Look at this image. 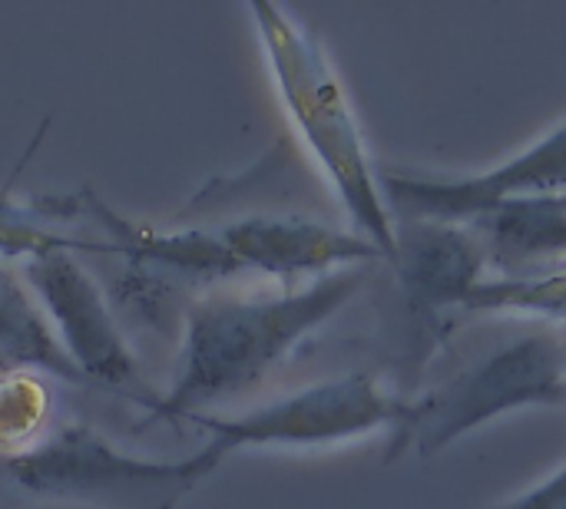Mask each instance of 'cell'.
<instances>
[{
	"instance_id": "1",
	"label": "cell",
	"mask_w": 566,
	"mask_h": 509,
	"mask_svg": "<svg viewBox=\"0 0 566 509\" xmlns=\"http://www.w3.org/2000/svg\"><path fill=\"white\" fill-rule=\"evenodd\" d=\"M365 278L368 268H345L312 285L282 288L279 295L192 301L182 318L176 378L149 417L186 424L206 414V407L255 391L361 291Z\"/></svg>"
},
{
	"instance_id": "2",
	"label": "cell",
	"mask_w": 566,
	"mask_h": 509,
	"mask_svg": "<svg viewBox=\"0 0 566 509\" xmlns=\"http://www.w3.org/2000/svg\"><path fill=\"white\" fill-rule=\"evenodd\" d=\"M279 96L322 176L348 212L352 232L395 262V215L381 189V169L371 162L355 106L322 46V40L275 3H249Z\"/></svg>"
},
{
	"instance_id": "3",
	"label": "cell",
	"mask_w": 566,
	"mask_h": 509,
	"mask_svg": "<svg viewBox=\"0 0 566 509\" xmlns=\"http://www.w3.org/2000/svg\"><path fill=\"white\" fill-rule=\"evenodd\" d=\"M226 457L206 444L182 460L113 447L93 424H63L36 447L0 457V494L96 509H176Z\"/></svg>"
},
{
	"instance_id": "4",
	"label": "cell",
	"mask_w": 566,
	"mask_h": 509,
	"mask_svg": "<svg viewBox=\"0 0 566 509\" xmlns=\"http://www.w3.org/2000/svg\"><path fill=\"white\" fill-rule=\"evenodd\" d=\"M560 404H566V328L537 325L501 341L421 397L405 401L388 460L408 454V447L428 460L504 414Z\"/></svg>"
},
{
	"instance_id": "5",
	"label": "cell",
	"mask_w": 566,
	"mask_h": 509,
	"mask_svg": "<svg viewBox=\"0 0 566 509\" xmlns=\"http://www.w3.org/2000/svg\"><path fill=\"white\" fill-rule=\"evenodd\" d=\"M401 414L405 397L385 391L368 371H348L239 417L199 414L186 424L206 427L212 434L209 444L229 457L245 447H332L368 437L381 427L395 431Z\"/></svg>"
},
{
	"instance_id": "6",
	"label": "cell",
	"mask_w": 566,
	"mask_h": 509,
	"mask_svg": "<svg viewBox=\"0 0 566 509\" xmlns=\"http://www.w3.org/2000/svg\"><path fill=\"white\" fill-rule=\"evenodd\" d=\"M20 272L30 282L36 301L43 305L63 351L90 381V388L133 397L136 404L153 411L159 404V394L146 388L143 371L106 305L103 288L80 265L76 252L53 248L33 255L20 262Z\"/></svg>"
},
{
	"instance_id": "7",
	"label": "cell",
	"mask_w": 566,
	"mask_h": 509,
	"mask_svg": "<svg viewBox=\"0 0 566 509\" xmlns=\"http://www.w3.org/2000/svg\"><path fill=\"white\" fill-rule=\"evenodd\" d=\"M381 189L395 219L468 225L517 199H566V123L478 176H424L381 169Z\"/></svg>"
},
{
	"instance_id": "8",
	"label": "cell",
	"mask_w": 566,
	"mask_h": 509,
	"mask_svg": "<svg viewBox=\"0 0 566 509\" xmlns=\"http://www.w3.org/2000/svg\"><path fill=\"white\" fill-rule=\"evenodd\" d=\"M242 272H259L285 288L312 285L345 268L385 262L381 248L352 229H335L308 215H245L216 229ZM388 265V262H385Z\"/></svg>"
},
{
	"instance_id": "9",
	"label": "cell",
	"mask_w": 566,
	"mask_h": 509,
	"mask_svg": "<svg viewBox=\"0 0 566 509\" xmlns=\"http://www.w3.org/2000/svg\"><path fill=\"white\" fill-rule=\"evenodd\" d=\"M395 262L408 301L421 315L464 311L491 275L488 255L468 225L431 219H395Z\"/></svg>"
},
{
	"instance_id": "10",
	"label": "cell",
	"mask_w": 566,
	"mask_h": 509,
	"mask_svg": "<svg viewBox=\"0 0 566 509\" xmlns=\"http://www.w3.org/2000/svg\"><path fill=\"white\" fill-rule=\"evenodd\" d=\"M468 229L478 235L494 278H541L566 268L564 199H517L504 202Z\"/></svg>"
},
{
	"instance_id": "11",
	"label": "cell",
	"mask_w": 566,
	"mask_h": 509,
	"mask_svg": "<svg viewBox=\"0 0 566 509\" xmlns=\"http://www.w3.org/2000/svg\"><path fill=\"white\" fill-rule=\"evenodd\" d=\"M7 374H43L50 381L90 388L63 351L20 265L0 255V378Z\"/></svg>"
},
{
	"instance_id": "12",
	"label": "cell",
	"mask_w": 566,
	"mask_h": 509,
	"mask_svg": "<svg viewBox=\"0 0 566 509\" xmlns=\"http://www.w3.org/2000/svg\"><path fill=\"white\" fill-rule=\"evenodd\" d=\"M474 311H517L566 328V268L541 278H488L464 305V315Z\"/></svg>"
},
{
	"instance_id": "13",
	"label": "cell",
	"mask_w": 566,
	"mask_h": 509,
	"mask_svg": "<svg viewBox=\"0 0 566 509\" xmlns=\"http://www.w3.org/2000/svg\"><path fill=\"white\" fill-rule=\"evenodd\" d=\"M50 378L7 374L0 378V457L36 447L50 431Z\"/></svg>"
},
{
	"instance_id": "14",
	"label": "cell",
	"mask_w": 566,
	"mask_h": 509,
	"mask_svg": "<svg viewBox=\"0 0 566 509\" xmlns=\"http://www.w3.org/2000/svg\"><path fill=\"white\" fill-rule=\"evenodd\" d=\"M494 509H566V467L557 470L554 477H547L544 484L531 487L527 494Z\"/></svg>"
},
{
	"instance_id": "15",
	"label": "cell",
	"mask_w": 566,
	"mask_h": 509,
	"mask_svg": "<svg viewBox=\"0 0 566 509\" xmlns=\"http://www.w3.org/2000/svg\"><path fill=\"white\" fill-rule=\"evenodd\" d=\"M564 202H566V199H564Z\"/></svg>"
}]
</instances>
